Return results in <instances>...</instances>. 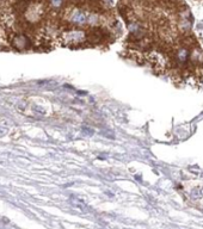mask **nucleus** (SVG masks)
Listing matches in <instances>:
<instances>
[{"instance_id":"f257e3e1","label":"nucleus","mask_w":203,"mask_h":229,"mask_svg":"<svg viewBox=\"0 0 203 229\" xmlns=\"http://www.w3.org/2000/svg\"><path fill=\"white\" fill-rule=\"evenodd\" d=\"M62 41L65 42L66 45L76 47V45H80L82 42L86 41V35L81 30H72V31L63 34Z\"/></svg>"},{"instance_id":"f03ea898","label":"nucleus","mask_w":203,"mask_h":229,"mask_svg":"<svg viewBox=\"0 0 203 229\" xmlns=\"http://www.w3.org/2000/svg\"><path fill=\"white\" fill-rule=\"evenodd\" d=\"M11 45L13 49L16 50H19V51H25V50H29L31 48V42H30V38H28L25 35L23 34H18V35H15L11 40Z\"/></svg>"},{"instance_id":"7ed1b4c3","label":"nucleus","mask_w":203,"mask_h":229,"mask_svg":"<svg viewBox=\"0 0 203 229\" xmlns=\"http://www.w3.org/2000/svg\"><path fill=\"white\" fill-rule=\"evenodd\" d=\"M88 20H90V19H88V16H87L85 12H82V11L75 10V11L72 13V16H71V22H72L73 24H75V25H79V26L87 24Z\"/></svg>"},{"instance_id":"20e7f679","label":"nucleus","mask_w":203,"mask_h":229,"mask_svg":"<svg viewBox=\"0 0 203 229\" xmlns=\"http://www.w3.org/2000/svg\"><path fill=\"white\" fill-rule=\"evenodd\" d=\"M50 5L54 9H60L63 5V0H50Z\"/></svg>"}]
</instances>
